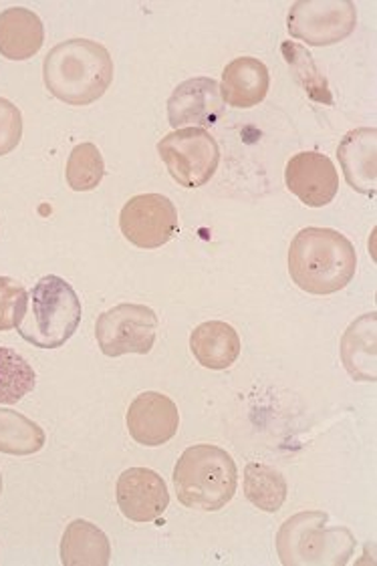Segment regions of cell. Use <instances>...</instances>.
Here are the masks:
<instances>
[{"mask_svg":"<svg viewBox=\"0 0 377 566\" xmlns=\"http://www.w3.org/2000/svg\"><path fill=\"white\" fill-rule=\"evenodd\" d=\"M45 87L59 102L85 107L102 99L114 81L109 51L90 39H69L53 46L43 63Z\"/></svg>","mask_w":377,"mask_h":566,"instance_id":"1","label":"cell"},{"mask_svg":"<svg viewBox=\"0 0 377 566\" xmlns=\"http://www.w3.org/2000/svg\"><path fill=\"white\" fill-rule=\"evenodd\" d=\"M357 254L333 228H303L289 249V274L308 295H333L352 283Z\"/></svg>","mask_w":377,"mask_h":566,"instance_id":"2","label":"cell"},{"mask_svg":"<svg viewBox=\"0 0 377 566\" xmlns=\"http://www.w3.org/2000/svg\"><path fill=\"white\" fill-rule=\"evenodd\" d=\"M239 468L227 450L198 443L180 455L174 468V488L180 504L200 512H217L234 499Z\"/></svg>","mask_w":377,"mask_h":566,"instance_id":"3","label":"cell"},{"mask_svg":"<svg viewBox=\"0 0 377 566\" xmlns=\"http://www.w3.org/2000/svg\"><path fill=\"white\" fill-rule=\"evenodd\" d=\"M274 543L285 566H345L355 551L354 534L345 526H329V514L321 510L291 516Z\"/></svg>","mask_w":377,"mask_h":566,"instance_id":"4","label":"cell"},{"mask_svg":"<svg viewBox=\"0 0 377 566\" xmlns=\"http://www.w3.org/2000/svg\"><path fill=\"white\" fill-rule=\"evenodd\" d=\"M29 308L17 333L36 349H59L80 328L81 301L61 276L49 274L34 284Z\"/></svg>","mask_w":377,"mask_h":566,"instance_id":"5","label":"cell"},{"mask_svg":"<svg viewBox=\"0 0 377 566\" xmlns=\"http://www.w3.org/2000/svg\"><path fill=\"white\" fill-rule=\"evenodd\" d=\"M158 154L171 180L182 188H202L214 178L220 164L217 139L202 127L176 129L158 144Z\"/></svg>","mask_w":377,"mask_h":566,"instance_id":"6","label":"cell"},{"mask_svg":"<svg viewBox=\"0 0 377 566\" xmlns=\"http://www.w3.org/2000/svg\"><path fill=\"white\" fill-rule=\"evenodd\" d=\"M160 321L146 305L122 303L102 313L95 323V337L103 355H148L154 349Z\"/></svg>","mask_w":377,"mask_h":566,"instance_id":"7","label":"cell"},{"mask_svg":"<svg viewBox=\"0 0 377 566\" xmlns=\"http://www.w3.org/2000/svg\"><path fill=\"white\" fill-rule=\"evenodd\" d=\"M355 27L357 9L352 0H299L286 17L289 34L308 46L337 45Z\"/></svg>","mask_w":377,"mask_h":566,"instance_id":"8","label":"cell"},{"mask_svg":"<svg viewBox=\"0 0 377 566\" xmlns=\"http://www.w3.org/2000/svg\"><path fill=\"white\" fill-rule=\"evenodd\" d=\"M119 228L137 249H161L180 230L178 210L170 198L161 193H139L122 208Z\"/></svg>","mask_w":377,"mask_h":566,"instance_id":"9","label":"cell"},{"mask_svg":"<svg viewBox=\"0 0 377 566\" xmlns=\"http://www.w3.org/2000/svg\"><path fill=\"white\" fill-rule=\"evenodd\" d=\"M117 506L127 521L154 522L170 504V492L164 478L148 468H129L117 478Z\"/></svg>","mask_w":377,"mask_h":566,"instance_id":"10","label":"cell"},{"mask_svg":"<svg viewBox=\"0 0 377 566\" xmlns=\"http://www.w3.org/2000/svg\"><path fill=\"white\" fill-rule=\"evenodd\" d=\"M289 192L308 208L332 205L339 190V176L335 164L320 151H301L289 159L285 170Z\"/></svg>","mask_w":377,"mask_h":566,"instance_id":"11","label":"cell"},{"mask_svg":"<svg viewBox=\"0 0 377 566\" xmlns=\"http://www.w3.org/2000/svg\"><path fill=\"white\" fill-rule=\"evenodd\" d=\"M220 83L212 77H195L180 83L168 99V122L174 129L210 127L218 124L224 112Z\"/></svg>","mask_w":377,"mask_h":566,"instance_id":"12","label":"cell"},{"mask_svg":"<svg viewBox=\"0 0 377 566\" xmlns=\"http://www.w3.org/2000/svg\"><path fill=\"white\" fill-rule=\"evenodd\" d=\"M126 421L134 442L146 448H158L170 442L178 433L180 413L170 397L158 391H146L132 401Z\"/></svg>","mask_w":377,"mask_h":566,"instance_id":"13","label":"cell"},{"mask_svg":"<svg viewBox=\"0 0 377 566\" xmlns=\"http://www.w3.org/2000/svg\"><path fill=\"white\" fill-rule=\"evenodd\" d=\"M343 176L355 192L376 198L377 193V129L357 127L343 136L337 148Z\"/></svg>","mask_w":377,"mask_h":566,"instance_id":"14","label":"cell"},{"mask_svg":"<svg viewBox=\"0 0 377 566\" xmlns=\"http://www.w3.org/2000/svg\"><path fill=\"white\" fill-rule=\"evenodd\" d=\"M269 87H271V75L263 61L254 57H239L224 67L220 93L230 107L251 109L263 102Z\"/></svg>","mask_w":377,"mask_h":566,"instance_id":"15","label":"cell"},{"mask_svg":"<svg viewBox=\"0 0 377 566\" xmlns=\"http://www.w3.org/2000/svg\"><path fill=\"white\" fill-rule=\"evenodd\" d=\"M342 361L347 374L355 381L376 384L377 381V315L369 313L354 321L343 333Z\"/></svg>","mask_w":377,"mask_h":566,"instance_id":"16","label":"cell"},{"mask_svg":"<svg viewBox=\"0 0 377 566\" xmlns=\"http://www.w3.org/2000/svg\"><path fill=\"white\" fill-rule=\"evenodd\" d=\"M45 41V27L39 14L23 7L0 12V55L9 61L33 57Z\"/></svg>","mask_w":377,"mask_h":566,"instance_id":"17","label":"cell"},{"mask_svg":"<svg viewBox=\"0 0 377 566\" xmlns=\"http://www.w3.org/2000/svg\"><path fill=\"white\" fill-rule=\"evenodd\" d=\"M240 349L242 343L237 328L222 321L202 323L190 335V352L195 355L196 361L212 371L232 367L240 357Z\"/></svg>","mask_w":377,"mask_h":566,"instance_id":"18","label":"cell"},{"mask_svg":"<svg viewBox=\"0 0 377 566\" xmlns=\"http://www.w3.org/2000/svg\"><path fill=\"white\" fill-rule=\"evenodd\" d=\"M112 560V544L102 528L87 521H73L61 541V565L107 566Z\"/></svg>","mask_w":377,"mask_h":566,"instance_id":"19","label":"cell"},{"mask_svg":"<svg viewBox=\"0 0 377 566\" xmlns=\"http://www.w3.org/2000/svg\"><path fill=\"white\" fill-rule=\"evenodd\" d=\"M289 486L279 470L271 465L251 462L244 468V496L252 506L263 512H279L285 504Z\"/></svg>","mask_w":377,"mask_h":566,"instance_id":"20","label":"cell"},{"mask_svg":"<svg viewBox=\"0 0 377 566\" xmlns=\"http://www.w3.org/2000/svg\"><path fill=\"white\" fill-rule=\"evenodd\" d=\"M45 430L33 419L12 409L0 408V452L9 455H31L45 448Z\"/></svg>","mask_w":377,"mask_h":566,"instance_id":"21","label":"cell"},{"mask_svg":"<svg viewBox=\"0 0 377 566\" xmlns=\"http://www.w3.org/2000/svg\"><path fill=\"white\" fill-rule=\"evenodd\" d=\"M281 53L285 57L286 65L291 69L293 80L297 81L313 102L323 103V105L335 103L333 102L332 90H329V81L317 69L313 55L308 53L305 46L291 43V41H283Z\"/></svg>","mask_w":377,"mask_h":566,"instance_id":"22","label":"cell"},{"mask_svg":"<svg viewBox=\"0 0 377 566\" xmlns=\"http://www.w3.org/2000/svg\"><path fill=\"white\" fill-rule=\"evenodd\" d=\"M34 386L36 375L33 365L11 347H0V403H19L33 391Z\"/></svg>","mask_w":377,"mask_h":566,"instance_id":"23","label":"cell"},{"mask_svg":"<svg viewBox=\"0 0 377 566\" xmlns=\"http://www.w3.org/2000/svg\"><path fill=\"white\" fill-rule=\"evenodd\" d=\"M65 176L73 192H92L105 176L102 151L90 142L75 146L69 156Z\"/></svg>","mask_w":377,"mask_h":566,"instance_id":"24","label":"cell"},{"mask_svg":"<svg viewBox=\"0 0 377 566\" xmlns=\"http://www.w3.org/2000/svg\"><path fill=\"white\" fill-rule=\"evenodd\" d=\"M29 308L27 289L11 276H0V331H11L23 323Z\"/></svg>","mask_w":377,"mask_h":566,"instance_id":"25","label":"cell"},{"mask_svg":"<svg viewBox=\"0 0 377 566\" xmlns=\"http://www.w3.org/2000/svg\"><path fill=\"white\" fill-rule=\"evenodd\" d=\"M23 137V115L21 109L0 97V158L11 154L21 144Z\"/></svg>","mask_w":377,"mask_h":566,"instance_id":"26","label":"cell"},{"mask_svg":"<svg viewBox=\"0 0 377 566\" xmlns=\"http://www.w3.org/2000/svg\"><path fill=\"white\" fill-rule=\"evenodd\" d=\"M0 496H2V474H0Z\"/></svg>","mask_w":377,"mask_h":566,"instance_id":"27","label":"cell"}]
</instances>
